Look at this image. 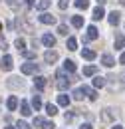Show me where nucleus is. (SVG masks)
Instances as JSON below:
<instances>
[{"instance_id": "nucleus-16", "label": "nucleus", "mask_w": 125, "mask_h": 129, "mask_svg": "<svg viewBox=\"0 0 125 129\" xmlns=\"http://www.w3.org/2000/svg\"><path fill=\"white\" fill-rule=\"evenodd\" d=\"M101 64L105 66V68H111V66L115 64V60H113V56H109V54H103L101 56Z\"/></svg>"}, {"instance_id": "nucleus-25", "label": "nucleus", "mask_w": 125, "mask_h": 129, "mask_svg": "<svg viewBox=\"0 0 125 129\" xmlns=\"http://www.w3.org/2000/svg\"><path fill=\"white\" fill-rule=\"evenodd\" d=\"M83 95H85V91H83V87H78V89H74V99H83Z\"/></svg>"}, {"instance_id": "nucleus-24", "label": "nucleus", "mask_w": 125, "mask_h": 129, "mask_svg": "<svg viewBox=\"0 0 125 129\" xmlns=\"http://www.w3.org/2000/svg\"><path fill=\"white\" fill-rule=\"evenodd\" d=\"M58 103H60L62 107H68V105H70V97L68 95H58Z\"/></svg>"}, {"instance_id": "nucleus-6", "label": "nucleus", "mask_w": 125, "mask_h": 129, "mask_svg": "<svg viewBox=\"0 0 125 129\" xmlns=\"http://www.w3.org/2000/svg\"><path fill=\"white\" fill-rule=\"evenodd\" d=\"M101 119H103V121H113V119H115V109H113V107H105L103 113H101Z\"/></svg>"}, {"instance_id": "nucleus-46", "label": "nucleus", "mask_w": 125, "mask_h": 129, "mask_svg": "<svg viewBox=\"0 0 125 129\" xmlns=\"http://www.w3.org/2000/svg\"><path fill=\"white\" fill-rule=\"evenodd\" d=\"M4 129H16V127H4Z\"/></svg>"}, {"instance_id": "nucleus-15", "label": "nucleus", "mask_w": 125, "mask_h": 129, "mask_svg": "<svg viewBox=\"0 0 125 129\" xmlns=\"http://www.w3.org/2000/svg\"><path fill=\"white\" fill-rule=\"evenodd\" d=\"M20 113H22L24 117H28V115L32 113V107H30L28 101H22V103H20Z\"/></svg>"}, {"instance_id": "nucleus-39", "label": "nucleus", "mask_w": 125, "mask_h": 129, "mask_svg": "<svg viewBox=\"0 0 125 129\" xmlns=\"http://www.w3.org/2000/svg\"><path fill=\"white\" fill-rule=\"evenodd\" d=\"M64 119H66V123H68V121H72V119H74V115H72V113H66V115H64Z\"/></svg>"}, {"instance_id": "nucleus-12", "label": "nucleus", "mask_w": 125, "mask_h": 129, "mask_svg": "<svg viewBox=\"0 0 125 129\" xmlns=\"http://www.w3.org/2000/svg\"><path fill=\"white\" fill-rule=\"evenodd\" d=\"M34 85H36V89H44L46 87V78L44 76H36L34 78Z\"/></svg>"}, {"instance_id": "nucleus-40", "label": "nucleus", "mask_w": 125, "mask_h": 129, "mask_svg": "<svg viewBox=\"0 0 125 129\" xmlns=\"http://www.w3.org/2000/svg\"><path fill=\"white\" fill-rule=\"evenodd\" d=\"M79 129H93V127H91V123H83V125H81Z\"/></svg>"}, {"instance_id": "nucleus-26", "label": "nucleus", "mask_w": 125, "mask_h": 129, "mask_svg": "<svg viewBox=\"0 0 125 129\" xmlns=\"http://www.w3.org/2000/svg\"><path fill=\"white\" fill-rule=\"evenodd\" d=\"M14 46L18 48V52H24V50H26V42H24L22 38H18V40L14 42Z\"/></svg>"}, {"instance_id": "nucleus-41", "label": "nucleus", "mask_w": 125, "mask_h": 129, "mask_svg": "<svg viewBox=\"0 0 125 129\" xmlns=\"http://www.w3.org/2000/svg\"><path fill=\"white\" fill-rule=\"evenodd\" d=\"M119 62H121V64L125 66V52H123V54H121V58H119Z\"/></svg>"}, {"instance_id": "nucleus-20", "label": "nucleus", "mask_w": 125, "mask_h": 129, "mask_svg": "<svg viewBox=\"0 0 125 129\" xmlns=\"http://www.w3.org/2000/svg\"><path fill=\"white\" fill-rule=\"evenodd\" d=\"M32 107H34L36 111H38V109L42 107V99H40V95H38V93H36V95L32 97Z\"/></svg>"}, {"instance_id": "nucleus-32", "label": "nucleus", "mask_w": 125, "mask_h": 129, "mask_svg": "<svg viewBox=\"0 0 125 129\" xmlns=\"http://www.w3.org/2000/svg\"><path fill=\"white\" fill-rule=\"evenodd\" d=\"M16 129H30V125H28L26 121H18V123H16Z\"/></svg>"}, {"instance_id": "nucleus-43", "label": "nucleus", "mask_w": 125, "mask_h": 129, "mask_svg": "<svg viewBox=\"0 0 125 129\" xmlns=\"http://www.w3.org/2000/svg\"><path fill=\"white\" fill-rule=\"evenodd\" d=\"M97 2H99V4H105V2H107V0H97Z\"/></svg>"}, {"instance_id": "nucleus-11", "label": "nucleus", "mask_w": 125, "mask_h": 129, "mask_svg": "<svg viewBox=\"0 0 125 129\" xmlns=\"http://www.w3.org/2000/svg\"><path fill=\"white\" fill-rule=\"evenodd\" d=\"M99 34H97V28L95 26H87V34H85V38L83 40H95Z\"/></svg>"}, {"instance_id": "nucleus-42", "label": "nucleus", "mask_w": 125, "mask_h": 129, "mask_svg": "<svg viewBox=\"0 0 125 129\" xmlns=\"http://www.w3.org/2000/svg\"><path fill=\"white\" fill-rule=\"evenodd\" d=\"M24 2H26L28 6H34V0H24Z\"/></svg>"}, {"instance_id": "nucleus-19", "label": "nucleus", "mask_w": 125, "mask_h": 129, "mask_svg": "<svg viewBox=\"0 0 125 129\" xmlns=\"http://www.w3.org/2000/svg\"><path fill=\"white\" fill-rule=\"evenodd\" d=\"M64 70L70 72V74H74V72H76V64H74L72 60H66V62H64Z\"/></svg>"}, {"instance_id": "nucleus-4", "label": "nucleus", "mask_w": 125, "mask_h": 129, "mask_svg": "<svg viewBox=\"0 0 125 129\" xmlns=\"http://www.w3.org/2000/svg\"><path fill=\"white\" fill-rule=\"evenodd\" d=\"M58 58H60V56H58L56 50H48L46 54H44V62H46V64H56Z\"/></svg>"}, {"instance_id": "nucleus-7", "label": "nucleus", "mask_w": 125, "mask_h": 129, "mask_svg": "<svg viewBox=\"0 0 125 129\" xmlns=\"http://www.w3.org/2000/svg\"><path fill=\"white\" fill-rule=\"evenodd\" d=\"M40 22H42V24H56V16H52V14H48V12H42V14H40Z\"/></svg>"}, {"instance_id": "nucleus-33", "label": "nucleus", "mask_w": 125, "mask_h": 129, "mask_svg": "<svg viewBox=\"0 0 125 129\" xmlns=\"http://www.w3.org/2000/svg\"><path fill=\"white\" fill-rule=\"evenodd\" d=\"M58 34H62V36H68V28H66L64 24H60V26H58Z\"/></svg>"}, {"instance_id": "nucleus-35", "label": "nucleus", "mask_w": 125, "mask_h": 129, "mask_svg": "<svg viewBox=\"0 0 125 129\" xmlns=\"http://www.w3.org/2000/svg\"><path fill=\"white\" fill-rule=\"evenodd\" d=\"M8 48V44H6V40H4V36L0 34V50H6Z\"/></svg>"}, {"instance_id": "nucleus-8", "label": "nucleus", "mask_w": 125, "mask_h": 129, "mask_svg": "<svg viewBox=\"0 0 125 129\" xmlns=\"http://www.w3.org/2000/svg\"><path fill=\"white\" fill-rule=\"evenodd\" d=\"M42 44L48 46V48H52V46H56V38H54L52 34H44V36H42Z\"/></svg>"}, {"instance_id": "nucleus-28", "label": "nucleus", "mask_w": 125, "mask_h": 129, "mask_svg": "<svg viewBox=\"0 0 125 129\" xmlns=\"http://www.w3.org/2000/svg\"><path fill=\"white\" fill-rule=\"evenodd\" d=\"M46 113L48 115H56V113H58V107H56L54 103H48L46 105Z\"/></svg>"}, {"instance_id": "nucleus-47", "label": "nucleus", "mask_w": 125, "mask_h": 129, "mask_svg": "<svg viewBox=\"0 0 125 129\" xmlns=\"http://www.w3.org/2000/svg\"><path fill=\"white\" fill-rule=\"evenodd\" d=\"M0 30H2V24H0Z\"/></svg>"}, {"instance_id": "nucleus-10", "label": "nucleus", "mask_w": 125, "mask_h": 129, "mask_svg": "<svg viewBox=\"0 0 125 129\" xmlns=\"http://www.w3.org/2000/svg\"><path fill=\"white\" fill-rule=\"evenodd\" d=\"M6 107H8L10 111H16V107H18V97L10 95V97H8V101H6Z\"/></svg>"}, {"instance_id": "nucleus-21", "label": "nucleus", "mask_w": 125, "mask_h": 129, "mask_svg": "<svg viewBox=\"0 0 125 129\" xmlns=\"http://www.w3.org/2000/svg\"><path fill=\"white\" fill-rule=\"evenodd\" d=\"M72 24L76 28H81L83 26V16H72Z\"/></svg>"}, {"instance_id": "nucleus-9", "label": "nucleus", "mask_w": 125, "mask_h": 129, "mask_svg": "<svg viewBox=\"0 0 125 129\" xmlns=\"http://www.w3.org/2000/svg\"><path fill=\"white\" fill-rule=\"evenodd\" d=\"M107 20H109V24H111V26H117V24L121 22V14H119L117 10H113V12L109 14V18H107Z\"/></svg>"}, {"instance_id": "nucleus-45", "label": "nucleus", "mask_w": 125, "mask_h": 129, "mask_svg": "<svg viewBox=\"0 0 125 129\" xmlns=\"http://www.w3.org/2000/svg\"><path fill=\"white\" fill-rule=\"evenodd\" d=\"M111 129H121V127H119V125H115V127H111Z\"/></svg>"}, {"instance_id": "nucleus-27", "label": "nucleus", "mask_w": 125, "mask_h": 129, "mask_svg": "<svg viewBox=\"0 0 125 129\" xmlns=\"http://www.w3.org/2000/svg\"><path fill=\"white\" fill-rule=\"evenodd\" d=\"M83 91H85V95L89 97L91 101H93V99H97V93H95V91L91 89V87H83Z\"/></svg>"}, {"instance_id": "nucleus-31", "label": "nucleus", "mask_w": 125, "mask_h": 129, "mask_svg": "<svg viewBox=\"0 0 125 129\" xmlns=\"http://www.w3.org/2000/svg\"><path fill=\"white\" fill-rule=\"evenodd\" d=\"M22 56H24L26 60H34V58H36V52H28V50H24V52H22Z\"/></svg>"}, {"instance_id": "nucleus-1", "label": "nucleus", "mask_w": 125, "mask_h": 129, "mask_svg": "<svg viewBox=\"0 0 125 129\" xmlns=\"http://www.w3.org/2000/svg\"><path fill=\"white\" fill-rule=\"evenodd\" d=\"M58 81H56V85H58V89H62V91H66L68 87H70V80H68V76L64 74V72H58Z\"/></svg>"}, {"instance_id": "nucleus-3", "label": "nucleus", "mask_w": 125, "mask_h": 129, "mask_svg": "<svg viewBox=\"0 0 125 129\" xmlns=\"http://www.w3.org/2000/svg\"><path fill=\"white\" fill-rule=\"evenodd\" d=\"M36 72H38V64L36 62H26V64L22 66V74H26V76L36 74Z\"/></svg>"}, {"instance_id": "nucleus-23", "label": "nucleus", "mask_w": 125, "mask_h": 129, "mask_svg": "<svg viewBox=\"0 0 125 129\" xmlns=\"http://www.w3.org/2000/svg\"><path fill=\"white\" fill-rule=\"evenodd\" d=\"M103 85H105V78H101V76H95L93 87H103Z\"/></svg>"}, {"instance_id": "nucleus-18", "label": "nucleus", "mask_w": 125, "mask_h": 129, "mask_svg": "<svg viewBox=\"0 0 125 129\" xmlns=\"http://www.w3.org/2000/svg\"><path fill=\"white\" fill-rule=\"evenodd\" d=\"M66 48L70 50V52H76V50H78V40H76V38H68V44H66Z\"/></svg>"}, {"instance_id": "nucleus-36", "label": "nucleus", "mask_w": 125, "mask_h": 129, "mask_svg": "<svg viewBox=\"0 0 125 129\" xmlns=\"http://www.w3.org/2000/svg\"><path fill=\"white\" fill-rule=\"evenodd\" d=\"M6 4H8L10 8H16V6H18V0H6Z\"/></svg>"}, {"instance_id": "nucleus-14", "label": "nucleus", "mask_w": 125, "mask_h": 129, "mask_svg": "<svg viewBox=\"0 0 125 129\" xmlns=\"http://www.w3.org/2000/svg\"><path fill=\"white\" fill-rule=\"evenodd\" d=\"M81 58H85L87 62H93V60H95V52H93V50H89V48H83Z\"/></svg>"}, {"instance_id": "nucleus-30", "label": "nucleus", "mask_w": 125, "mask_h": 129, "mask_svg": "<svg viewBox=\"0 0 125 129\" xmlns=\"http://www.w3.org/2000/svg\"><path fill=\"white\" fill-rule=\"evenodd\" d=\"M76 6H78L79 10H85L89 6V0H76Z\"/></svg>"}, {"instance_id": "nucleus-37", "label": "nucleus", "mask_w": 125, "mask_h": 129, "mask_svg": "<svg viewBox=\"0 0 125 129\" xmlns=\"http://www.w3.org/2000/svg\"><path fill=\"white\" fill-rule=\"evenodd\" d=\"M56 127V125H54V123H46V121H44V123H42V129H54Z\"/></svg>"}, {"instance_id": "nucleus-13", "label": "nucleus", "mask_w": 125, "mask_h": 129, "mask_svg": "<svg viewBox=\"0 0 125 129\" xmlns=\"http://www.w3.org/2000/svg\"><path fill=\"white\" fill-rule=\"evenodd\" d=\"M113 44H115V50H121L125 46V38L123 34H115V40H113Z\"/></svg>"}, {"instance_id": "nucleus-22", "label": "nucleus", "mask_w": 125, "mask_h": 129, "mask_svg": "<svg viewBox=\"0 0 125 129\" xmlns=\"http://www.w3.org/2000/svg\"><path fill=\"white\" fill-rule=\"evenodd\" d=\"M95 72H97L95 66H85L83 68V76H95Z\"/></svg>"}, {"instance_id": "nucleus-2", "label": "nucleus", "mask_w": 125, "mask_h": 129, "mask_svg": "<svg viewBox=\"0 0 125 129\" xmlns=\"http://www.w3.org/2000/svg\"><path fill=\"white\" fill-rule=\"evenodd\" d=\"M12 66H14V60H12V56H2V60H0V68L4 70V72H10L12 70Z\"/></svg>"}, {"instance_id": "nucleus-29", "label": "nucleus", "mask_w": 125, "mask_h": 129, "mask_svg": "<svg viewBox=\"0 0 125 129\" xmlns=\"http://www.w3.org/2000/svg\"><path fill=\"white\" fill-rule=\"evenodd\" d=\"M48 6H50V0H40V2L36 4V8H38V10H42V12L46 10Z\"/></svg>"}, {"instance_id": "nucleus-44", "label": "nucleus", "mask_w": 125, "mask_h": 129, "mask_svg": "<svg viewBox=\"0 0 125 129\" xmlns=\"http://www.w3.org/2000/svg\"><path fill=\"white\" fill-rule=\"evenodd\" d=\"M119 2H121V6H125V0H119Z\"/></svg>"}, {"instance_id": "nucleus-34", "label": "nucleus", "mask_w": 125, "mask_h": 129, "mask_svg": "<svg viewBox=\"0 0 125 129\" xmlns=\"http://www.w3.org/2000/svg\"><path fill=\"white\" fill-rule=\"evenodd\" d=\"M42 123H44L42 117H34V127H42Z\"/></svg>"}, {"instance_id": "nucleus-17", "label": "nucleus", "mask_w": 125, "mask_h": 129, "mask_svg": "<svg viewBox=\"0 0 125 129\" xmlns=\"http://www.w3.org/2000/svg\"><path fill=\"white\" fill-rule=\"evenodd\" d=\"M103 16H105V10H103V8H101V4H99V6L93 10V16H91V18H93V20H101Z\"/></svg>"}, {"instance_id": "nucleus-5", "label": "nucleus", "mask_w": 125, "mask_h": 129, "mask_svg": "<svg viewBox=\"0 0 125 129\" xmlns=\"http://www.w3.org/2000/svg\"><path fill=\"white\" fill-rule=\"evenodd\" d=\"M6 85H8V87H10V89H20V87H22V85H24V81L20 80V78H8V81H6Z\"/></svg>"}, {"instance_id": "nucleus-38", "label": "nucleus", "mask_w": 125, "mask_h": 129, "mask_svg": "<svg viewBox=\"0 0 125 129\" xmlns=\"http://www.w3.org/2000/svg\"><path fill=\"white\" fill-rule=\"evenodd\" d=\"M58 6H60L62 10H66V8H68V0H60V4H58Z\"/></svg>"}]
</instances>
